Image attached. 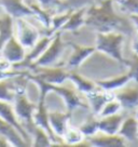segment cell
Returning <instances> with one entry per match:
<instances>
[{"label": "cell", "mask_w": 138, "mask_h": 147, "mask_svg": "<svg viewBox=\"0 0 138 147\" xmlns=\"http://www.w3.org/2000/svg\"><path fill=\"white\" fill-rule=\"evenodd\" d=\"M29 138H30V144L31 146L36 147H48L53 145V140L50 136V134L46 132L44 129L33 123L31 129L29 130Z\"/></svg>", "instance_id": "cell-19"}, {"label": "cell", "mask_w": 138, "mask_h": 147, "mask_svg": "<svg viewBox=\"0 0 138 147\" xmlns=\"http://www.w3.org/2000/svg\"><path fill=\"white\" fill-rule=\"evenodd\" d=\"M0 135L5 136L11 143L12 147L30 146L29 142L24 138V135L17 129L12 123H10L9 121H7L1 117H0Z\"/></svg>", "instance_id": "cell-12"}, {"label": "cell", "mask_w": 138, "mask_h": 147, "mask_svg": "<svg viewBox=\"0 0 138 147\" xmlns=\"http://www.w3.org/2000/svg\"><path fill=\"white\" fill-rule=\"evenodd\" d=\"M98 119L99 117L95 114H93L92 111L88 113V115L84 118L81 123L77 125L79 128V130L83 133V135L86 138H90L94 135L95 133H97L99 130H98Z\"/></svg>", "instance_id": "cell-21"}, {"label": "cell", "mask_w": 138, "mask_h": 147, "mask_svg": "<svg viewBox=\"0 0 138 147\" xmlns=\"http://www.w3.org/2000/svg\"><path fill=\"white\" fill-rule=\"evenodd\" d=\"M37 2L42 9L50 11L54 14L60 8L62 0H37Z\"/></svg>", "instance_id": "cell-26"}, {"label": "cell", "mask_w": 138, "mask_h": 147, "mask_svg": "<svg viewBox=\"0 0 138 147\" xmlns=\"http://www.w3.org/2000/svg\"><path fill=\"white\" fill-rule=\"evenodd\" d=\"M58 146H74V147H91L90 143L88 142V140L85 138V136L83 135V133L79 130L77 125H72L70 124L64 135L62 136V143Z\"/></svg>", "instance_id": "cell-15"}, {"label": "cell", "mask_w": 138, "mask_h": 147, "mask_svg": "<svg viewBox=\"0 0 138 147\" xmlns=\"http://www.w3.org/2000/svg\"><path fill=\"white\" fill-rule=\"evenodd\" d=\"M43 35L30 16L17 18L14 20V37L23 45L26 50L31 48L40 36Z\"/></svg>", "instance_id": "cell-4"}, {"label": "cell", "mask_w": 138, "mask_h": 147, "mask_svg": "<svg viewBox=\"0 0 138 147\" xmlns=\"http://www.w3.org/2000/svg\"><path fill=\"white\" fill-rule=\"evenodd\" d=\"M98 0H62L60 5L56 12H64L68 10H78L81 8H88V5H93ZM55 12V13H56Z\"/></svg>", "instance_id": "cell-23"}, {"label": "cell", "mask_w": 138, "mask_h": 147, "mask_svg": "<svg viewBox=\"0 0 138 147\" xmlns=\"http://www.w3.org/2000/svg\"><path fill=\"white\" fill-rule=\"evenodd\" d=\"M113 97L120 102L125 113L133 114L138 107V81L129 80L123 87L112 92Z\"/></svg>", "instance_id": "cell-7"}, {"label": "cell", "mask_w": 138, "mask_h": 147, "mask_svg": "<svg viewBox=\"0 0 138 147\" xmlns=\"http://www.w3.org/2000/svg\"><path fill=\"white\" fill-rule=\"evenodd\" d=\"M0 147H12V145L5 136L0 135Z\"/></svg>", "instance_id": "cell-28"}, {"label": "cell", "mask_w": 138, "mask_h": 147, "mask_svg": "<svg viewBox=\"0 0 138 147\" xmlns=\"http://www.w3.org/2000/svg\"><path fill=\"white\" fill-rule=\"evenodd\" d=\"M29 74L50 84H62L68 81L69 69L65 65H53V66H35Z\"/></svg>", "instance_id": "cell-6"}, {"label": "cell", "mask_w": 138, "mask_h": 147, "mask_svg": "<svg viewBox=\"0 0 138 147\" xmlns=\"http://www.w3.org/2000/svg\"><path fill=\"white\" fill-rule=\"evenodd\" d=\"M84 96L88 102L90 111H92L95 115H98V113L102 108V106L105 105L110 98L113 97V94H112V92L105 91L97 86V88L94 91L85 94Z\"/></svg>", "instance_id": "cell-13"}, {"label": "cell", "mask_w": 138, "mask_h": 147, "mask_svg": "<svg viewBox=\"0 0 138 147\" xmlns=\"http://www.w3.org/2000/svg\"><path fill=\"white\" fill-rule=\"evenodd\" d=\"M118 134H120L126 142H135L138 140V119L134 114H126Z\"/></svg>", "instance_id": "cell-16"}, {"label": "cell", "mask_w": 138, "mask_h": 147, "mask_svg": "<svg viewBox=\"0 0 138 147\" xmlns=\"http://www.w3.org/2000/svg\"><path fill=\"white\" fill-rule=\"evenodd\" d=\"M125 116H126L125 111L122 110V111L113 114V115L99 117V119H98V130L100 132H104V133L117 134Z\"/></svg>", "instance_id": "cell-14"}, {"label": "cell", "mask_w": 138, "mask_h": 147, "mask_svg": "<svg viewBox=\"0 0 138 147\" xmlns=\"http://www.w3.org/2000/svg\"><path fill=\"white\" fill-rule=\"evenodd\" d=\"M117 10L125 15H138V0H113Z\"/></svg>", "instance_id": "cell-22"}, {"label": "cell", "mask_w": 138, "mask_h": 147, "mask_svg": "<svg viewBox=\"0 0 138 147\" xmlns=\"http://www.w3.org/2000/svg\"><path fill=\"white\" fill-rule=\"evenodd\" d=\"M68 45H70V47L72 48L71 54L68 57V60L65 62V66L69 70L78 69L84 61L88 60L90 56H92L96 52L95 46H82L74 42H70Z\"/></svg>", "instance_id": "cell-9"}, {"label": "cell", "mask_w": 138, "mask_h": 147, "mask_svg": "<svg viewBox=\"0 0 138 147\" xmlns=\"http://www.w3.org/2000/svg\"><path fill=\"white\" fill-rule=\"evenodd\" d=\"M122 106L120 104V102L118 100H115V97L110 98L109 101L107 102L105 105L102 106V108L100 109V111L98 113V117H104V116H109L113 115L117 113L122 111Z\"/></svg>", "instance_id": "cell-24"}, {"label": "cell", "mask_w": 138, "mask_h": 147, "mask_svg": "<svg viewBox=\"0 0 138 147\" xmlns=\"http://www.w3.org/2000/svg\"><path fill=\"white\" fill-rule=\"evenodd\" d=\"M26 51V48L15 37L12 36L2 45L0 49V55L14 66L25 60Z\"/></svg>", "instance_id": "cell-8"}, {"label": "cell", "mask_w": 138, "mask_h": 147, "mask_svg": "<svg viewBox=\"0 0 138 147\" xmlns=\"http://www.w3.org/2000/svg\"><path fill=\"white\" fill-rule=\"evenodd\" d=\"M86 140L93 147H124L127 143L120 134H108L100 131Z\"/></svg>", "instance_id": "cell-11"}, {"label": "cell", "mask_w": 138, "mask_h": 147, "mask_svg": "<svg viewBox=\"0 0 138 147\" xmlns=\"http://www.w3.org/2000/svg\"><path fill=\"white\" fill-rule=\"evenodd\" d=\"M85 12L86 8H81L78 10H74L69 15L67 22L64 24V26L60 28L62 32H76L81 27L84 26L85 21Z\"/></svg>", "instance_id": "cell-18"}, {"label": "cell", "mask_w": 138, "mask_h": 147, "mask_svg": "<svg viewBox=\"0 0 138 147\" xmlns=\"http://www.w3.org/2000/svg\"><path fill=\"white\" fill-rule=\"evenodd\" d=\"M68 81L74 84V87L78 90L81 94L85 95L90 92L94 91L97 88V84L95 81L91 79L84 77L83 75L78 71V69H71L69 70L68 75Z\"/></svg>", "instance_id": "cell-17"}, {"label": "cell", "mask_w": 138, "mask_h": 147, "mask_svg": "<svg viewBox=\"0 0 138 147\" xmlns=\"http://www.w3.org/2000/svg\"><path fill=\"white\" fill-rule=\"evenodd\" d=\"M71 114L67 110L60 111L58 109L49 110V123L51 130L57 138L62 140L66 130L71 124Z\"/></svg>", "instance_id": "cell-10"}, {"label": "cell", "mask_w": 138, "mask_h": 147, "mask_svg": "<svg viewBox=\"0 0 138 147\" xmlns=\"http://www.w3.org/2000/svg\"><path fill=\"white\" fill-rule=\"evenodd\" d=\"M84 26L92 28L96 32H119L125 37H132L136 32L129 16L117 10L113 0H98L88 5Z\"/></svg>", "instance_id": "cell-1"}, {"label": "cell", "mask_w": 138, "mask_h": 147, "mask_svg": "<svg viewBox=\"0 0 138 147\" xmlns=\"http://www.w3.org/2000/svg\"><path fill=\"white\" fill-rule=\"evenodd\" d=\"M12 105H13L14 113L17 117V119L21 122L24 130L26 131V133L28 134L29 130L33 125L32 116H33L35 109L37 107V104L30 101L23 93H19L15 95L14 100L12 101ZM28 136H29V134H28Z\"/></svg>", "instance_id": "cell-5"}, {"label": "cell", "mask_w": 138, "mask_h": 147, "mask_svg": "<svg viewBox=\"0 0 138 147\" xmlns=\"http://www.w3.org/2000/svg\"><path fill=\"white\" fill-rule=\"evenodd\" d=\"M133 114H134V116H135V117H136V118L138 119V107H137V108H136L135 110H134Z\"/></svg>", "instance_id": "cell-30"}, {"label": "cell", "mask_w": 138, "mask_h": 147, "mask_svg": "<svg viewBox=\"0 0 138 147\" xmlns=\"http://www.w3.org/2000/svg\"><path fill=\"white\" fill-rule=\"evenodd\" d=\"M129 18H131V21L133 22L134 26H135V29L138 30V15H129Z\"/></svg>", "instance_id": "cell-29"}, {"label": "cell", "mask_w": 138, "mask_h": 147, "mask_svg": "<svg viewBox=\"0 0 138 147\" xmlns=\"http://www.w3.org/2000/svg\"><path fill=\"white\" fill-rule=\"evenodd\" d=\"M131 48H132V53L138 54V30H136V32L132 35Z\"/></svg>", "instance_id": "cell-27"}, {"label": "cell", "mask_w": 138, "mask_h": 147, "mask_svg": "<svg viewBox=\"0 0 138 147\" xmlns=\"http://www.w3.org/2000/svg\"><path fill=\"white\" fill-rule=\"evenodd\" d=\"M66 47H67V43H65L63 40V32L60 30L54 32L53 38L49 43V46L46 47V49L41 54V56L35 62L32 67H35V66L65 65V62H60V60L65 53Z\"/></svg>", "instance_id": "cell-3"}, {"label": "cell", "mask_w": 138, "mask_h": 147, "mask_svg": "<svg viewBox=\"0 0 138 147\" xmlns=\"http://www.w3.org/2000/svg\"><path fill=\"white\" fill-rule=\"evenodd\" d=\"M129 80H132L131 77H129V75L127 73H125L123 75L115 76V77H112V78L104 79V80H97L95 82L102 90L108 92H113L117 89L123 87L125 83L129 82Z\"/></svg>", "instance_id": "cell-20"}, {"label": "cell", "mask_w": 138, "mask_h": 147, "mask_svg": "<svg viewBox=\"0 0 138 147\" xmlns=\"http://www.w3.org/2000/svg\"><path fill=\"white\" fill-rule=\"evenodd\" d=\"M129 70L127 74L129 75V77L134 81H138V54L132 53V55L129 56V59L125 57V65Z\"/></svg>", "instance_id": "cell-25"}, {"label": "cell", "mask_w": 138, "mask_h": 147, "mask_svg": "<svg viewBox=\"0 0 138 147\" xmlns=\"http://www.w3.org/2000/svg\"><path fill=\"white\" fill-rule=\"evenodd\" d=\"M124 40L125 36L119 32H96L95 49L122 65H125V57L123 54Z\"/></svg>", "instance_id": "cell-2"}]
</instances>
